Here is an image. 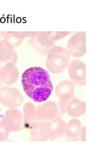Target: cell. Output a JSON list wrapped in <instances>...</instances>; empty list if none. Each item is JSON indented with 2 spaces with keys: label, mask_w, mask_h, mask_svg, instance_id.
Segmentation results:
<instances>
[{
  "label": "cell",
  "mask_w": 101,
  "mask_h": 152,
  "mask_svg": "<svg viewBox=\"0 0 101 152\" xmlns=\"http://www.w3.org/2000/svg\"><path fill=\"white\" fill-rule=\"evenodd\" d=\"M70 56L66 48L54 45L47 53L46 67L52 74L63 72L70 63Z\"/></svg>",
  "instance_id": "1"
},
{
  "label": "cell",
  "mask_w": 101,
  "mask_h": 152,
  "mask_svg": "<svg viewBox=\"0 0 101 152\" xmlns=\"http://www.w3.org/2000/svg\"><path fill=\"white\" fill-rule=\"evenodd\" d=\"M52 84L49 72L40 66L27 69L22 75V84L24 91Z\"/></svg>",
  "instance_id": "2"
},
{
  "label": "cell",
  "mask_w": 101,
  "mask_h": 152,
  "mask_svg": "<svg viewBox=\"0 0 101 152\" xmlns=\"http://www.w3.org/2000/svg\"><path fill=\"white\" fill-rule=\"evenodd\" d=\"M86 32L78 31L70 37L67 42L66 50L70 56L78 58L86 53Z\"/></svg>",
  "instance_id": "3"
},
{
  "label": "cell",
  "mask_w": 101,
  "mask_h": 152,
  "mask_svg": "<svg viewBox=\"0 0 101 152\" xmlns=\"http://www.w3.org/2000/svg\"><path fill=\"white\" fill-rule=\"evenodd\" d=\"M23 101V95L17 89L4 86L0 88V103L9 108H16Z\"/></svg>",
  "instance_id": "4"
},
{
  "label": "cell",
  "mask_w": 101,
  "mask_h": 152,
  "mask_svg": "<svg viewBox=\"0 0 101 152\" xmlns=\"http://www.w3.org/2000/svg\"><path fill=\"white\" fill-rule=\"evenodd\" d=\"M70 80L75 84L85 86L86 84V64L82 60L74 59L70 61L67 66Z\"/></svg>",
  "instance_id": "5"
},
{
  "label": "cell",
  "mask_w": 101,
  "mask_h": 152,
  "mask_svg": "<svg viewBox=\"0 0 101 152\" xmlns=\"http://www.w3.org/2000/svg\"><path fill=\"white\" fill-rule=\"evenodd\" d=\"M36 117L41 122H47L59 117L58 104L54 101H47L38 106L36 110Z\"/></svg>",
  "instance_id": "6"
},
{
  "label": "cell",
  "mask_w": 101,
  "mask_h": 152,
  "mask_svg": "<svg viewBox=\"0 0 101 152\" xmlns=\"http://www.w3.org/2000/svg\"><path fill=\"white\" fill-rule=\"evenodd\" d=\"M1 122L8 132L18 131L22 129L23 125L22 113L15 108H9L7 110Z\"/></svg>",
  "instance_id": "7"
},
{
  "label": "cell",
  "mask_w": 101,
  "mask_h": 152,
  "mask_svg": "<svg viewBox=\"0 0 101 152\" xmlns=\"http://www.w3.org/2000/svg\"><path fill=\"white\" fill-rule=\"evenodd\" d=\"M28 42L36 51L42 54H47L48 51L55 45V42L48 37L46 32H39L36 36L30 38Z\"/></svg>",
  "instance_id": "8"
},
{
  "label": "cell",
  "mask_w": 101,
  "mask_h": 152,
  "mask_svg": "<svg viewBox=\"0 0 101 152\" xmlns=\"http://www.w3.org/2000/svg\"><path fill=\"white\" fill-rule=\"evenodd\" d=\"M75 84L71 80H62L56 85L55 94L60 100H70L75 96Z\"/></svg>",
  "instance_id": "9"
},
{
  "label": "cell",
  "mask_w": 101,
  "mask_h": 152,
  "mask_svg": "<svg viewBox=\"0 0 101 152\" xmlns=\"http://www.w3.org/2000/svg\"><path fill=\"white\" fill-rule=\"evenodd\" d=\"M18 77V70L14 63L8 62L0 69V86L13 84Z\"/></svg>",
  "instance_id": "10"
},
{
  "label": "cell",
  "mask_w": 101,
  "mask_h": 152,
  "mask_svg": "<svg viewBox=\"0 0 101 152\" xmlns=\"http://www.w3.org/2000/svg\"><path fill=\"white\" fill-rule=\"evenodd\" d=\"M53 91L52 84L25 91V94L33 101L38 103L44 102L49 98Z\"/></svg>",
  "instance_id": "11"
},
{
  "label": "cell",
  "mask_w": 101,
  "mask_h": 152,
  "mask_svg": "<svg viewBox=\"0 0 101 152\" xmlns=\"http://www.w3.org/2000/svg\"><path fill=\"white\" fill-rule=\"evenodd\" d=\"M86 112V103L76 97L67 101L66 114L72 118H77L84 115Z\"/></svg>",
  "instance_id": "12"
},
{
  "label": "cell",
  "mask_w": 101,
  "mask_h": 152,
  "mask_svg": "<svg viewBox=\"0 0 101 152\" xmlns=\"http://www.w3.org/2000/svg\"><path fill=\"white\" fill-rule=\"evenodd\" d=\"M83 127L78 119L72 118L66 124L65 134L71 140H78Z\"/></svg>",
  "instance_id": "13"
},
{
  "label": "cell",
  "mask_w": 101,
  "mask_h": 152,
  "mask_svg": "<svg viewBox=\"0 0 101 152\" xmlns=\"http://www.w3.org/2000/svg\"><path fill=\"white\" fill-rule=\"evenodd\" d=\"M23 121L25 124L32 127L39 120L36 117V108L31 103H26L23 107Z\"/></svg>",
  "instance_id": "14"
},
{
  "label": "cell",
  "mask_w": 101,
  "mask_h": 152,
  "mask_svg": "<svg viewBox=\"0 0 101 152\" xmlns=\"http://www.w3.org/2000/svg\"><path fill=\"white\" fill-rule=\"evenodd\" d=\"M17 60L16 52L13 49L9 48L4 43L3 40L0 41V61L3 62L15 63Z\"/></svg>",
  "instance_id": "15"
},
{
  "label": "cell",
  "mask_w": 101,
  "mask_h": 152,
  "mask_svg": "<svg viewBox=\"0 0 101 152\" xmlns=\"http://www.w3.org/2000/svg\"><path fill=\"white\" fill-rule=\"evenodd\" d=\"M3 41L8 48L13 49L20 45L23 40L14 36L11 32H4Z\"/></svg>",
  "instance_id": "16"
},
{
  "label": "cell",
  "mask_w": 101,
  "mask_h": 152,
  "mask_svg": "<svg viewBox=\"0 0 101 152\" xmlns=\"http://www.w3.org/2000/svg\"><path fill=\"white\" fill-rule=\"evenodd\" d=\"M47 35L48 36L51 40L56 42L60 39H63L70 34H71L72 32L69 31H56V32H46Z\"/></svg>",
  "instance_id": "17"
},
{
  "label": "cell",
  "mask_w": 101,
  "mask_h": 152,
  "mask_svg": "<svg viewBox=\"0 0 101 152\" xmlns=\"http://www.w3.org/2000/svg\"><path fill=\"white\" fill-rule=\"evenodd\" d=\"M9 132L4 127L1 121H0V141L6 140L8 136Z\"/></svg>",
  "instance_id": "18"
},
{
  "label": "cell",
  "mask_w": 101,
  "mask_h": 152,
  "mask_svg": "<svg viewBox=\"0 0 101 152\" xmlns=\"http://www.w3.org/2000/svg\"><path fill=\"white\" fill-rule=\"evenodd\" d=\"M78 141H86V128L85 126H84L82 128V130H81V132L80 134Z\"/></svg>",
  "instance_id": "19"
},
{
  "label": "cell",
  "mask_w": 101,
  "mask_h": 152,
  "mask_svg": "<svg viewBox=\"0 0 101 152\" xmlns=\"http://www.w3.org/2000/svg\"><path fill=\"white\" fill-rule=\"evenodd\" d=\"M3 35H4V32H0V39H1L2 37H3Z\"/></svg>",
  "instance_id": "20"
},
{
  "label": "cell",
  "mask_w": 101,
  "mask_h": 152,
  "mask_svg": "<svg viewBox=\"0 0 101 152\" xmlns=\"http://www.w3.org/2000/svg\"><path fill=\"white\" fill-rule=\"evenodd\" d=\"M0 69H1V63H0Z\"/></svg>",
  "instance_id": "21"
}]
</instances>
